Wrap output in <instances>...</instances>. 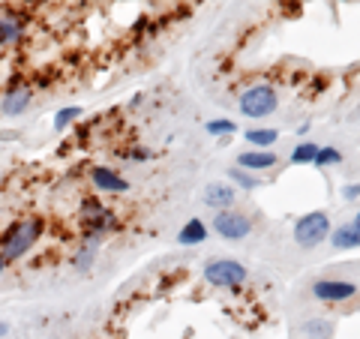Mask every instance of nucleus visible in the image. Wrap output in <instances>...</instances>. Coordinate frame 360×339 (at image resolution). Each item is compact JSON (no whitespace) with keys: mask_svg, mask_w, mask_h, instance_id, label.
<instances>
[{"mask_svg":"<svg viewBox=\"0 0 360 339\" xmlns=\"http://www.w3.org/2000/svg\"><path fill=\"white\" fill-rule=\"evenodd\" d=\"M39 234H43V222H39V219H21V222H15V226L6 228L3 241H0V255H3L6 261L21 259V255L39 241Z\"/></svg>","mask_w":360,"mask_h":339,"instance_id":"1","label":"nucleus"},{"mask_svg":"<svg viewBox=\"0 0 360 339\" xmlns=\"http://www.w3.org/2000/svg\"><path fill=\"white\" fill-rule=\"evenodd\" d=\"M327 234H330V219L322 210H313L294 222V241L304 246V250H315Z\"/></svg>","mask_w":360,"mask_h":339,"instance_id":"2","label":"nucleus"},{"mask_svg":"<svg viewBox=\"0 0 360 339\" xmlns=\"http://www.w3.org/2000/svg\"><path fill=\"white\" fill-rule=\"evenodd\" d=\"M247 276H249L247 267L234 259H216L204 267V279L216 288H237L247 283Z\"/></svg>","mask_w":360,"mask_h":339,"instance_id":"3","label":"nucleus"},{"mask_svg":"<svg viewBox=\"0 0 360 339\" xmlns=\"http://www.w3.org/2000/svg\"><path fill=\"white\" fill-rule=\"evenodd\" d=\"M276 105H280L276 90L267 85H256L240 96V111L247 114V118H267V114L276 111Z\"/></svg>","mask_w":360,"mask_h":339,"instance_id":"4","label":"nucleus"},{"mask_svg":"<svg viewBox=\"0 0 360 339\" xmlns=\"http://www.w3.org/2000/svg\"><path fill=\"white\" fill-rule=\"evenodd\" d=\"M214 228L216 234L228 237V241H243V237L252 231V222L243 217V213H234V210H219L216 219H214Z\"/></svg>","mask_w":360,"mask_h":339,"instance_id":"5","label":"nucleus"},{"mask_svg":"<svg viewBox=\"0 0 360 339\" xmlns=\"http://www.w3.org/2000/svg\"><path fill=\"white\" fill-rule=\"evenodd\" d=\"M313 294L318 297V300H348V297L357 294V288L351 283H337V279H318V283L313 285Z\"/></svg>","mask_w":360,"mask_h":339,"instance_id":"6","label":"nucleus"},{"mask_svg":"<svg viewBox=\"0 0 360 339\" xmlns=\"http://www.w3.org/2000/svg\"><path fill=\"white\" fill-rule=\"evenodd\" d=\"M204 204H210V208H219V210H228V208L234 204V186L225 184V180L207 184V186H204Z\"/></svg>","mask_w":360,"mask_h":339,"instance_id":"7","label":"nucleus"},{"mask_svg":"<svg viewBox=\"0 0 360 339\" xmlns=\"http://www.w3.org/2000/svg\"><path fill=\"white\" fill-rule=\"evenodd\" d=\"M90 180H93L96 189H102V193H111V195L129 193V184L111 168H93V171H90Z\"/></svg>","mask_w":360,"mask_h":339,"instance_id":"8","label":"nucleus"},{"mask_svg":"<svg viewBox=\"0 0 360 339\" xmlns=\"http://www.w3.org/2000/svg\"><path fill=\"white\" fill-rule=\"evenodd\" d=\"M27 105H30V90H10V94L3 96L0 111H3L6 118H19L21 111H27Z\"/></svg>","mask_w":360,"mask_h":339,"instance_id":"9","label":"nucleus"},{"mask_svg":"<svg viewBox=\"0 0 360 339\" xmlns=\"http://www.w3.org/2000/svg\"><path fill=\"white\" fill-rule=\"evenodd\" d=\"M330 241H333L337 250H357V246H360V228L355 226V222H348V226H342V228L333 231Z\"/></svg>","mask_w":360,"mask_h":339,"instance_id":"10","label":"nucleus"},{"mask_svg":"<svg viewBox=\"0 0 360 339\" xmlns=\"http://www.w3.org/2000/svg\"><path fill=\"white\" fill-rule=\"evenodd\" d=\"M204 237H207V228H204L201 219H190L183 228H180L177 241L180 246H195V243H204Z\"/></svg>","mask_w":360,"mask_h":339,"instance_id":"11","label":"nucleus"},{"mask_svg":"<svg viewBox=\"0 0 360 339\" xmlns=\"http://www.w3.org/2000/svg\"><path fill=\"white\" fill-rule=\"evenodd\" d=\"M237 162H240V168H270V165H276V153L252 151V153H240Z\"/></svg>","mask_w":360,"mask_h":339,"instance_id":"12","label":"nucleus"},{"mask_svg":"<svg viewBox=\"0 0 360 339\" xmlns=\"http://www.w3.org/2000/svg\"><path fill=\"white\" fill-rule=\"evenodd\" d=\"M24 24L15 15H0V43H19Z\"/></svg>","mask_w":360,"mask_h":339,"instance_id":"13","label":"nucleus"},{"mask_svg":"<svg viewBox=\"0 0 360 339\" xmlns=\"http://www.w3.org/2000/svg\"><path fill=\"white\" fill-rule=\"evenodd\" d=\"M96 252H100V246L87 241V243L76 252V259H72V267L81 270V274H85V270H90V267H93V261H96Z\"/></svg>","mask_w":360,"mask_h":339,"instance_id":"14","label":"nucleus"},{"mask_svg":"<svg viewBox=\"0 0 360 339\" xmlns=\"http://www.w3.org/2000/svg\"><path fill=\"white\" fill-rule=\"evenodd\" d=\"M247 138H249L252 144H258V147H270V144H276L280 132H276V129H249Z\"/></svg>","mask_w":360,"mask_h":339,"instance_id":"15","label":"nucleus"},{"mask_svg":"<svg viewBox=\"0 0 360 339\" xmlns=\"http://www.w3.org/2000/svg\"><path fill=\"white\" fill-rule=\"evenodd\" d=\"M315 153H318V147H315V144H300V147H294V153H291V162H297V165L315 162Z\"/></svg>","mask_w":360,"mask_h":339,"instance_id":"16","label":"nucleus"},{"mask_svg":"<svg viewBox=\"0 0 360 339\" xmlns=\"http://www.w3.org/2000/svg\"><path fill=\"white\" fill-rule=\"evenodd\" d=\"M81 118V109H76V105H72V109H60L54 114V127L57 129H67L72 120H78Z\"/></svg>","mask_w":360,"mask_h":339,"instance_id":"17","label":"nucleus"},{"mask_svg":"<svg viewBox=\"0 0 360 339\" xmlns=\"http://www.w3.org/2000/svg\"><path fill=\"white\" fill-rule=\"evenodd\" d=\"M342 160V153L339 151H333V147H318V153H315V165H337Z\"/></svg>","mask_w":360,"mask_h":339,"instance_id":"18","label":"nucleus"},{"mask_svg":"<svg viewBox=\"0 0 360 339\" xmlns=\"http://www.w3.org/2000/svg\"><path fill=\"white\" fill-rule=\"evenodd\" d=\"M228 175H232V180H234V184H240L243 189H256V186H258V180H256V177H249L243 168H232V171H228Z\"/></svg>","mask_w":360,"mask_h":339,"instance_id":"19","label":"nucleus"},{"mask_svg":"<svg viewBox=\"0 0 360 339\" xmlns=\"http://www.w3.org/2000/svg\"><path fill=\"white\" fill-rule=\"evenodd\" d=\"M207 132H210V135H232L234 123L232 120H210L207 123Z\"/></svg>","mask_w":360,"mask_h":339,"instance_id":"20","label":"nucleus"},{"mask_svg":"<svg viewBox=\"0 0 360 339\" xmlns=\"http://www.w3.org/2000/svg\"><path fill=\"white\" fill-rule=\"evenodd\" d=\"M304 333H309V336H327V333H330V327H327V325H322V321H309V325H304Z\"/></svg>","mask_w":360,"mask_h":339,"instance_id":"21","label":"nucleus"},{"mask_svg":"<svg viewBox=\"0 0 360 339\" xmlns=\"http://www.w3.org/2000/svg\"><path fill=\"white\" fill-rule=\"evenodd\" d=\"M342 195H346V198H357L360 195V186L355 184V186H346V189H342Z\"/></svg>","mask_w":360,"mask_h":339,"instance_id":"22","label":"nucleus"},{"mask_svg":"<svg viewBox=\"0 0 360 339\" xmlns=\"http://www.w3.org/2000/svg\"><path fill=\"white\" fill-rule=\"evenodd\" d=\"M10 333V325H6V321H0V336H6Z\"/></svg>","mask_w":360,"mask_h":339,"instance_id":"23","label":"nucleus"},{"mask_svg":"<svg viewBox=\"0 0 360 339\" xmlns=\"http://www.w3.org/2000/svg\"><path fill=\"white\" fill-rule=\"evenodd\" d=\"M3 270H6V259H3V255H0V274H3Z\"/></svg>","mask_w":360,"mask_h":339,"instance_id":"24","label":"nucleus"},{"mask_svg":"<svg viewBox=\"0 0 360 339\" xmlns=\"http://www.w3.org/2000/svg\"><path fill=\"white\" fill-rule=\"evenodd\" d=\"M355 226H357V228H360V213H357V219H355Z\"/></svg>","mask_w":360,"mask_h":339,"instance_id":"25","label":"nucleus"}]
</instances>
